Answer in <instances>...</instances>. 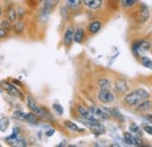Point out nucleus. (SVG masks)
Returning a JSON list of instances; mask_svg holds the SVG:
<instances>
[{"mask_svg":"<svg viewBox=\"0 0 152 147\" xmlns=\"http://www.w3.org/2000/svg\"><path fill=\"white\" fill-rule=\"evenodd\" d=\"M8 125H10V119L7 117H1L0 118V131L6 132V130L8 129Z\"/></svg>","mask_w":152,"mask_h":147,"instance_id":"31","label":"nucleus"},{"mask_svg":"<svg viewBox=\"0 0 152 147\" xmlns=\"http://www.w3.org/2000/svg\"><path fill=\"white\" fill-rule=\"evenodd\" d=\"M134 92L138 95V97L140 98V100H144V99L150 98V92L146 91V90L143 89V88H137V89H134Z\"/></svg>","mask_w":152,"mask_h":147,"instance_id":"27","label":"nucleus"},{"mask_svg":"<svg viewBox=\"0 0 152 147\" xmlns=\"http://www.w3.org/2000/svg\"><path fill=\"white\" fill-rule=\"evenodd\" d=\"M40 118H39V116L37 113H34V112H28L27 114H26V120L25 122H27L28 124H31V125H34V126H37L40 124Z\"/></svg>","mask_w":152,"mask_h":147,"instance_id":"22","label":"nucleus"},{"mask_svg":"<svg viewBox=\"0 0 152 147\" xmlns=\"http://www.w3.org/2000/svg\"><path fill=\"white\" fill-rule=\"evenodd\" d=\"M86 29L82 27H77L75 28V33H74V42L75 43H83V41L86 40Z\"/></svg>","mask_w":152,"mask_h":147,"instance_id":"18","label":"nucleus"},{"mask_svg":"<svg viewBox=\"0 0 152 147\" xmlns=\"http://www.w3.org/2000/svg\"><path fill=\"white\" fill-rule=\"evenodd\" d=\"M8 35H10V34H7V33H6L4 29H1V28H0V40H4V39H6V37L8 36Z\"/></svg>","mask_w":152,"mask_h":147,"instance_id":"36","label":"nucleus"},{"mask_svg":"<svg viewBox=\"0 0 152 147\" xmlns=\"http://www.w3.org/2000/svg\"><path fill=\"white\" fill-rule=\"evenodd\" d=\"M89 110L90 112L93 113V116L95 117L96 119H98V120H109L111 117L109 116V113L107 112V111L104 110L103 108H101V106H97V105H91V106H89Z\"/></svg>","mask_w":152,"mask_h":147,"instance_id":"5","label":"nucleus"},{"mask_svg":"<svg viewBox=\"0 0 152 147\" xmlns=\"http://www.w3.org/2000/svg\"><path fill=\"white\" fill-rule=\"evenodd\" d=\"M63 125H64V127H67V129L69 130V131H72V132H82V133H84V129H81V127H78L77 126V124H75L74 122H70V120H64L63 122Z\"/></svg>","mask_w":152,"mask_h":147,"instance_id":"24","label":"nucleus"},{"mask_svg":"<svg viewBox=\"0 0 152 147\" xmlns=\"http://www.w3.org/2000/svg\"><path fill=\"white\" fill-rule=\"evenodd\" d=\"M124 141H125L128 145H131V146H138L137 138H136V135L132 134L131 132H124Z\"/></svg>","mask_w":152,"mask_h":147,"instance_id":"23","label":"nucleus"},{"mask_svg":"<svg viewBox=\"0 0 152 147\" xmlns=\"http://www.w3.org/2000/svg\"><path fill=\"white\" fill-rule=\"evenodd\" d=\"M0 88H1V90H4L6 93H8L12 97H17V98H20V99H25V96H23V93L19 89V87H17L15 84H13L11 81H1L0 82Z\"/></svg>","mask_w":152,"mask_h":147,"instance_id":"1","label":"nucleus"},{"mask_svg":"<svg viewBox=\"0 0 152 147\" xmlns=\"http://www.w3.org/2000/svg\"><path fill=\"white\" fill-rule=\"evenodd\" d=\"M102 27H103V23H102L101 20H93L91 22H89V25L87 27V32L90 35H96V34L99 33Z\"/></svg>","mask_w":152,"mask_h":147,"instance_id":"13","label":"nucleus"},{"mask_svg":"<svg viewBox=\"0 0 152 147\" xmlns=\"http://www.w3.org/2000/svg\"><path fill=\"white\" fill-rule=\"evenodd\" d=\"M0 28L4 29L7 34H11L13 32V23L7 18H1L0 19Z\"/></svg>","mask_w":152,"mask_h":147,"instance_id":"20","label":"nucleus"},{"mask_svg":"<svg viewBox=\"0 0 152 147\" xmlns=\"http://www.w3.org/2000/svg\"><path fill=\"white\" fill-rule=\"evenodd\" d=\"M75 26L74 25H69L67 26V28L64 29L63 37H62V43L66 48H69L72 46V43L74 42V33H75Z\"/></svg>","mask_w":152,"mask_h":147,"instance_id":"3","label":"nucleus"},{"mask_svg":"<svg viewBox=\"0 0 152 147\" xmlns=\"http://www.w3.org/2000/svg\"><path fill=\"white\" fill-rule=\"evenodd\" d=\"M143 130H144L146 133H149V134L152 135V126H150V125H143Z\"/></svg>","mask_w":152,"mask_h":147,"instance_id":"35","label":"nucleus"},{"mask_svg":"<svg viewBox=\"0 0 152 147\" xmlns=\"http://www.w3.org/2000/svg\"><path fill=\"white\" fill-rule=\"evenodd\" d=\"M151 48V44L150 42H148L146 40H139V41H136L132 43V50L133 53H138L140 50L143 52H146Z\"/></svg>","mask_w":152,"mask_h":147,"instance_id":"14","label":"nucleus"},{"mask_svg":"<svg viewBox=\"0 0 152 147\" xmlns=\"http://www.w3.org/2000/svg\"><path fill=\"white\" fill-rule=\"evenodd\" d=\"M82 5L90 11H97L102 8L104 0H82Z\"/></svg>","mask_w":152,"mask_h":147,"instance_id":"12","label":"nucleus"},{"mask_svg":"<svg viewBox=\"0 0 152 147\" xmlns=\"http://www.w3.org/2000/svg\"><path fill=\"white\" fill-rule=\"evenodd\" d=\"M103 109H104V110L109 113V116H110L111 118L117 119L118 122H124V117H123V114H122L119 111L117 110L116 108H103Z\"/></svg>","mask_w":152,"mask_h":147,"instance_id":"21","label":"nucleus"},{"mask_svg":"<svg viewBox=\"0 0 152 147\" xmlns=\"http://www.w3.org/2000/svg\"><path fill=\"white\" fill-rule=\"evenodd\" d=\"M17 12H18V19H23L27 14V9L23 6H18L17 7Z\"/></svg>","mask_w":152,"mask_h":147,"instance_id":"34","label":"nucleus"},{"mask_svg":"<svg viewBox=\"0 0 152 147\" xmlns=\"http://www.w3.org/2000/svg\"><path fill=\"white\" fill-rule=\"evenodd\" d=\"M26 112H23L22 110H15L13 111V118L17 119V120H20V122H25L26 120Z\"/></svg>","mask_w":152,"mask_h":147,"instance_id":"29","label":"nucleus"},{"mask_svg":"<svg viewBox=\"0 0 152 147\" xmlns=\"http://www.w3.org/2000/svg\"><path fill=\"white\" fill-rule=\"evenodd\" d=\"M39 2H40V4H41V2H43V1H45V0H38Z\"/></svg>","mask_w":152,"mask_h":147,"instance_id":"42","label":"nucleus"},{"mask_svg":"<svg viewBox=\"0 0 152 147\" xmlns=\"http://www.w3.org/2000/svg\"><path fill=\"white\" fill-rule=\"evenodd\" d=\"M55 133V130L54 129H52V130H48V131H46V135L47 137H52L53 134Z\"/></svg>","mask_w":152,"mask_h":147,"instance_id":"37","label":"nucleus"},{"mask_svg":"<svg viewBox=\"0 0 152 147\" xmlns=\"http://www.w3.org/2000/svg\"><path fill=\"white\" fill-rule=\"evenodd\" d=\"M60 1H61V0H45L43 2H41L42 6H41L40 14H41V15H48V14L56 7L57 5H58Z\"/></svg>","mask_w":152,"mask_h":147,"instance_id":"7","label":"nucleus"},{"mask_svg":"<svg viewBox=\"0 0 152 147\" xmlns=\"http://www.w3.org/2000/svg\"><path fill=\"white\" fill-rule=\"evenodd\" d=\"M113 87H114L116 93H118V95H124L130 90V85L124 78H117L114 82Z\"/></svg>","mask_w":152,"mask_h":147,"instance_id":"6","label":"nucleus"},{"mask_svg":"<svg viewBox=\"0 0 152 147\" xmlns=\"http://www.w3.org/2000/svg\"><path fill=\"white\" fill-rule=\"evenodd\" d=\"M0 1H1V2H4V4H7V2H8V1H11V0H0Z\"/></svg>","mask_w":152,"mask_h":147,"instance_id":"41","label":"nucleus"},{"mask_svg":"<svg viewBox=\"0 0 152 147\" xmlns=\"http://www.w3.org/2000/svg\"><path fill=\"white\" fill-rule=\"evenodd\" d=\"M53 110H54V112L56 113L57 116H62L63 112H64L63 108H62V105L58 104V103H54V104H53Z\"/></svg>","mask_w":152,"mask_h":147,"instance_id":"33","label":"nucleus"},{"mask_svg":"<svg viewBox=\"0 0 152 147\" xmlns=\"http://www.w3.org/2000/svg\"><path fill=\"white\" fill-rule=\"evenodd\" d=\"M25 31H26V22H25V20L23 19H18L14 23H13V32L12 33H14L15 35H22L23 33H25Z\"/></svg>","mask_w":152,"mask_h":147,"instance_id":"15","label":"nucleus"},{"mask_svg":"<svg viewBox=\"0 0 152 147\" xmlns=\"http://www.w3.org/2000/svg\"><path fill=\"white\" fill-rule=\"evenodd\" d=\"M39 116V118L41 119V120H46V122H55V118H54V116L50 113V111L48 110L47 108H45V106H39L38 111L35 112Z\"/></svg>","mask_w":152,"mask_h":147,"instance_id":"11","label":"nucleus"},{"mask_svg":"<svg viewBox=\"0 0 152 147\" xmlns=\"http://www.w3.org/2000/svg\"><path fill=\"white\" fill-rule=\"evenodd\" d=\"M64 5L68 8L75 9V8H78L80 6H82V0H64Z\"/></svg>","mask_w":152,"mask_h":147,"instance_id":"26","label":"nucleus"},{"mask_svg":"<svg viewBox=\"0 0 152 147\" xmlns=\"http://www.w3.org/2000/svg\"><path fill=\"white\" fill-rule=\"evenodd\" d=\"M138 1H139V0H118V2H119V5H121V7H122V8H124V9L132 8L133 6H134Z\"/></svg>","mask_w":152,"mask_h":147,"instance_id":"25","label":"nucleus"},{"mask_svg":"<svg viewBox=\"0 0 152 147\" xmlns=\"http://www.w3.org/2000/svg\"><path fill=\"white\" fill-rule=\"evenodd\" d=\"M76 112L78 114V118H82V119H86V120H89V119H93L95 118L93 116V113L90 112L89 108L82 105V104H77L76 105Z\"/></svg>","mask_w":152,"mask_h":147,"instance_id":"10","label":"nucleus"},{"mask_svg":"<svg viewBox=\"0 0 152 147\" xmlns=\"http://www.w3.org/2000/svg\"><path fill=\"white\" fill-rule=\"evenodd\" d=\"M136 111L138 112H149L150 110H152V100H150L149 98L148 99H144V100H140L136 106H134Z\"/></svg>","mask_w":152,"mask_h":147,"instance_id":"16","label":"nucleus"},{"mask_svg":"<svg viewBox=\"0 0 152 147\" xmlns=\"http://www.w3.org/2000/svg\"><path fill=\"white\" fill-rule=\"evenodd\" d=\"M97 87H98L99 90H111L113 84H111V82H110L109 78H107V77H101V78H98V81H97Z\"/></svg>","mask_w":152,"mask_h":147,"instance_id":"19","label":"nucleus"},{"mask_svg":"<svg viewBox=\"0 0 152 147\" xmlns=\"http://www.w3.org/2000/svg\"><path fill=\"white\" fill-rule=\"evenodd\" d=\"M96 98L102 104H111L116 100V95L111 90H99L96 95Z\"/></svg>","mask_w":152,"mask_h":147,"instance_id":"2","label":"nucleus"},{"mask_svg":"<svg viewBox=\"0 0 152 147\" xmlns=\"http://www.w3.org/2000/svg\"><path fill=\"white\" fill-rule=\"evenodd\" d=\"M2 17H4V8L0 6V19L2 18Z\"/></svg>","mask_w":152,"mask_h":147,"instance_id":"39","label":"nucleus"},{"mask_svg":"<svg viewBox=\"0 0 152 147\" xmlns=\"http://www.w3.org/2000/svg\"><path fill=\"white\" fill-rule=\"evenodd\" d=\"M11 145H13V146H18V147L27 146V140H26L25 138H22L21 135H19L15 140H13V141L11 143Z\"/></svg>","mask_w":152,"mask_h":147,"instance_id":"30","label":"nucleus"},{"mask_svg":"<svg viewBox=\"0 0 152 147\" xmlns=\"http://www.w3.org/2000/svg\"><path fill=\"white\" fill-rule=\"evenodd\" d=\"M137 14H138V19H137L138 22H142V23L146 22L150 18V9L145 4L140 2L139 7H138V11H137Z\"/></svg>","mask_w":152,"mask_h":147,"instance_id":"9","label":"nucleus"},{"mask_svg":"<svg viewBox=\"0 0 152 147\" xmlns=\"http://www.w3.org/2000/svg\"><path fill=\"white\" fill-rule=\"evenodd\" d=\"M140 63H142V65H143V67L149 68V69H151V70H152V61L149 58V57L143 56V57L140 58Z\"/></svg>","mask_w":152,"mask_h":147,"instance_id":"32","label":"nucleus"},{"mask_svg":"<svg viewBox=\"0 0 152 147\" xmlns=\"http://www.w3.org/2000/svg\"><path fill=\"white\" fill-rule=\"evenodd\" d=\"M25 100H26V105H27V108L32 111V112L35 113V112L38 111L40 105L37 103V100L33 98V96H31V95H26V96H25Z\"/></svg>","mask_w":152,"mask_h":147,"instance_id":"17","label":"nucleus"},{"mask_svg":"<svg viewBox=\"0 0 152 147\" xmlns=\"http://www.w3.org/2000/svg\"><path fill=\"white\" fill-rule=\"evenodd\" d=\"M8 4V2H7ZM4 15L5 18H7L12 23H14L18 20V12H17V7L13 4H8L5 8H4Z\"/></svg>","mask_w":152,"mask_h":147,"instance_id":"8","label":"nucleus"},{"mask_svg":"<svg viewBox=\"0 0 152 147\" xmlns=\"http://www.w3.org/2000/svg\"><path fill=\"white\" fill-rule=\"evenodd\" d=\"M11 82H12L13 84H15V85H19V87H22V83H21V82H19L18 79H12Z\"/></svg>","mask_w":152,"mask_h":147,"instance_id":"38","label":"nucleus"},{"mask_svg":"<svg viewBox=\"0 0 152 147\" xmlns=\"http://www.w3.org/2000/svg\"><path fill=\"white\" fill-rule=\"evenodd\" d=\"M139 102H140V98H139L138 95L134 92V90L128 91L126 93H124V96H123V103H124L128 108H134Z\"/></svg>","mask_w":152,"mask_h":147,"instance_id":"4","label":"nucleus"},{"mask_svg":"<svg viewBox=\"0 0 152 147\" xmlns=\"http://www.w3.org/2000/svg\"><path fill=\"white\" fill-rule=\"evenodd\" d=\"M129 130H130V132L134 134V135H139V137H143V133H142V129L137 125V124H134V123H131L130 125H129Z\"/></svg>","mask_w":152,"mask_h":147,"instance_id":"28","label":"nucleus"},{"mask_svg":"<svg viewBox=\"0 0 152 147\" xmlns=\"http://www.w3.org/2000/svg\"><path fill=\"white\" fill-rule=\"evenodd\" d=\"M146 119H148L149 122H151V123H152V114H148V116H146Z\"/></svg>","mask_w":152,"mask_h":147,"instance_id":"40","label":"nucleus"}]
</instances>
